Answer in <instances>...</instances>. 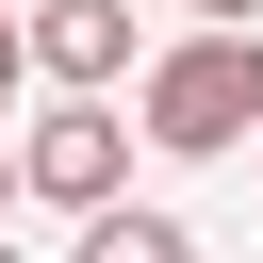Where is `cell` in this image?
Wrapping results in <instances>:
<instances>
[{
	"label": "cell",
	"instance_id": "2",
	"mask_svg": "<svg viewBox=\"0 0 263 263\" xmlns=\"http://www.w3.org/2000/svg\"><path fill=\"white\" fill-rule=\"evenodd\" d=\"M132 148H148V132H132L115 99H49V115L16 132V197H49V214H115V197H132Z\"/></svg>",
	"mask_w": 263,
	"mask_h": 263
},
{
	"label": "cell",
	"instance_id": "4",
	"mask_svg": "<svg viewBox=\"0 0 263 263\" xmlns=\"http://www.w3.org/2000/svg\"><path fill=\"white\" fill-rule=\"evenodd\" d=\"M82 263H197V230H181V214H132V197H115V214H82Z\"/></svg>",
	"mask_w": 263,
	"mask_h": 263
},
{
	"label": "cell",
	"instance_id": "1",
	"mask_svg": "<svg viewBox=\"0 0 263 263\" xmlns=\"http://www.w3.org/2000/svg\"><path fill=\"white\" fill-rule=\"evenodd\" d=\"M132 132H148V148H181V164L263 148V33H181V49H148Z\"/></svg>",
	"mask_w": 263,
	"mask_h": 263
},
{
	"label": "cell",
	"instance_id": "5",
	"mask_svg": "<svg viewBox=\"0 0 263 263\" xmlns=\"http://www.w3.org/2000/svg\"><path fill=\"white\" fill-rule=\"evenodd\" d=\"M16 82H33V33H16V16H0V115H16Z\"/></svg>",
	"mask_w": 263,
	"mask_h": 263
},
{
	"label": "cell",
	"instance_id": "8",
	"mask_svg": "<svg viewBox=\"0 0 263 263\" xmlns=\"http://www.w3.org/2000/svg\"><path fill=\"white\" fill-rule=\"evenodd\" d=\"M0 263H16V247H0Z\"/></svg>",
	"mask_w": 263,
	"mask_h": 263
},
{
	"label": "cell",
	"instance_id": "6",
	"mask_svg": "<svg viewBox=\"0 0 263 263\" xmlns=\"http://www.w3.org/2000/svg\"><path fill=\"white\" fill-rule=\"evenodd\" d=\"M181 16H197V33H247V16H263V0H181Z\"/></svg>",
	"mask_w": 263,
	"mask_h": 263
},
{
	"label": "cell",
	"instance_id": "3",
	"mask_svg": "<svg viewBox=\"0 0 263 263\" xmlns=\"http://www.w3.org/2000/svg\"><path fill=\"white\" fill-rule=\"evenodd\" d=\"M16 33H33V82H66V99L132 82V0H33Z\"/></svg>",
	"mask_w": 263,
	"mask_h": 263
},
{
	"label": "cell",
	"instance_id": "7",
	"mask_svg": "<svg viewBox=\"0 0 263 263\" xmlns=\"http://www.w3.org/2000/svg\"><path fill=\"white\" fill-rule=\"evenodd\" d=\"M0 197H16V132H0Z\"/></svg>",
	"mask_w": 263,
	"mask_h": 263
}]
</instances>
